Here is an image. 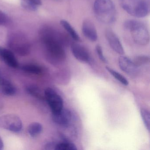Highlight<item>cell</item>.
Wrapping results in <instances>:
<instances>
[{"instance_id":"obj_25","label":"cell","mask_w":150,"mask_h":150,"mask_svg":"<svg viewBox=\"0 0 150 150\" xmlns=\"http://www.w3.org/2000/svg\"><path fill=\"white\" fill-rule=\"evenodd\" d=\"M7 18L6 14L0 10V25H3L6 22Z\"/></svg>"},{"instance_id":"obj_3","label":"cell","mask_w":150,"mask_h":150,"mask_svg":"<svg viewBox=\"0 0 150 150\" xmlns=\"http://www.w3.org/2000/svg\"><path fill=\"white\" fill-rule=\"evenodd\" d=\"M124 27L130 32L135 43L142 46L149 44L150 35L144 23L137 20H129L125 22Z\"/></svg>"},{"instance_id":"obj_10","label":"cell","mask_w":150,"mask_h":150,"mask_svg":"<svg viewBox=\"0 0 150 150\" xmlns=\"http://www.w3.org/2000/svg\"><path fill=\"white\" fill-rule=\"evenodd\" d=\"M72 114L68 109L63 108L60 112L57 114H52L53 122L57 124L64 127H67L71 123Z\"/></svg>"},{"instance_id":"obj_17","label":"cell","mask_w":150,"mask_h":150,"mask_svg":"<svg viewBox=\"0 0 150 150\" xmlns=\"http://www.w3.org/2000/svg\"><path fill=\"white\" fill-rule=\"evenodd\" d=\"M21 69L25 72L32 74H39L42 72L40 67L35 64H26L22 67Z\"/></svg>"},{"instance_id":"obj_20","label":"cell","mask_w":150,"mask_h":150,"mask_svg":"<svg viewBox=\"0 0 150 150\" xmlns=\"http://www.w3.org/2000/svg\"><path fill=\"white\" fill-rule=\"evenodd\" d=\"M140 115L145 126L149 132L150 130V112L146 109L141 108L140 109Z\"/></svg>"},{"instance_id":"obj_16","label":"cell","mask_w":150,"mask_h":150,"mask_svg":"<svg viewBox=\"0 0 150 150\" xmlns=\"http://www.w3.org/2000/svg\"><path fill=\"white\" fill-rule=\"evenodd\" d=\"M28 130L31 137H35L42 132V126L40 123L33 122L29 125Z\"/></svg>"},{"instance_id":"obj_18","label":"cell","mask_w":150,"mask_h":150,"mask_svg":"<svg viewBox=\"0 0 150 150\" xmlns=\"http://www.w3.org/2000/svg\"><path fill=\"white\" fill-rule=\"evenodd\" d=\"M76 145L73 143L64 140L59 143H56L55 150H76Z\"/></svg>"},{"instance_id":"obj_4","label":"cell","mask_w":150,"mask_h":150,"mask_svg":"<svg viewBox=\"0 0 150 150\" xmlns=\"http://www.w3.org/2000/svg\"><path fill=\"white\" fill-rule=\"evenodd\" d=\"M122 8L130 15L143 18L149 14L150 0H119Z\"/></svg>"},{"instance_id":"obj_26","label":"cell","mask_w":150,"mask_h":150,"mask_svg":"<svg viewBox=\"0 0 150 150\" xmlns=\"http://www.w3.org/2000/svg\"><path fill=\"white\" fill-rule=\"evenodd\" d=\"M56 143L53 142H50L47 143L45 145V149L46 150H55Z\"/></svg>"},{"instance_id":"obj_6","label":"cell","mask_w":150,"mask_h":150,"mask_svg":"<svg viewBox=\"0 0 150 150\" xmlns=\"http://www.w3.org/2000/svg\"><path fill=\"white\" fill-rule=\"evenodd\" d=\"M0 127L18 132L22 129V122L18 116L14 114H6L0 116Z\"/></svg>"},{"instance_id":"obj_30","label":"cell","mask_w":150,"mask_h":150,"mask_svg":"<svg viewBox=\"0 0 150 150\" xmlns=\"http://www.w3.org/2000/svg\"><path fill=\"white\" fill-rule=\"evenodd\" d=\"M2 79H3V78L1 77V74H0V82H1V80H2Z\"/></svg>"},{"instance_id":"obj_2","label":"cell","mask_w":150,"mask_h":150,"mask_svg":"<svg viewBox=\"0 0 150 150\" xmlns=\"http://www.w3.org/2000/svg\"><path fill=\"white\" fill-rule=\"evenodd\" d=\"M93 10L96 17L103 23L110 24L116 19V10L112 0H95Z\"/></svg>"},{"instance_id":"obj_9","label":"cell","mask_w":150,"mask_h":150,"mask_svg":"<svg viewBox=\"0 0 150 150\" xmlns=\"http://www.w3.org/2000/svg\"><path fill=\"white\" fill-rule=\"evenodd\" d=\"M105 36L111 49L120 55H124V50L118 37L111 30L108 29L105 32Z\"/></svg>"},{"instance_id":"obj_21","label":"cell","mask_w":150,"mask_h":150,"mask_svg":"<svg viewBox=\"0 0 150 150\" xmlns=\"http://www.w3.org/2000/svg\"><path fill=\"white\" fill-rule=\"evenodd\" d=\"M133 62L137 67H139L149 63L150 57L144 55L137 56L134 58Z\"/></svg>"},{"instance_id":"obj_22","label":"cell","mask_w":150,"mask_h":150,"mask_svg":"<svg viewBox=\"0 0 150 150\" xmlns=\"http://www.w3.org/2000/svg\"><path fill=\"white\" fill-rule=\"evenodd\" d=\"M27 92L29 94L31 95L32 96H34L35 98H38V99H44L42 93H41V91L40 89L37 87L35 86H28L26 88Z\"/></svg>"},{"instance_id":"obj_23","label":"cell","mask_w":150,"mask_h":150,"mask_svg":"<svg viewBox=\"0 0 150 150\" xmlns=\"http://www.w3.org/2000/svg\"><path fill=\"white\" fill-rule=\"evenodd\" d=\"M21 5L24 9L28 11H36L38 10V6L28 0H22Z\"/></svg>"},{"instance_id":"obj_19","label":"cell","mask_w":150,"mask_h":150,"mask_svg":"<svg viewBox=\"0 0 150 150\" xmlns=\"http://www.w3.org/2000/svg\"><path fill=\"white\" fill-rule=\"evenodd\" d=\"M106 69L109 72V73L113 76V77L116 79L120 83L125 86L128 85L129 82L126 79V78H125L122 74L108 67H106Z\"/></svg>"},{"instance_id":"obj_5","label":"cell","mask_w":150,"mask_h":150,"mask_svg":"<svg viewBox=\"0 0 150 150\" xmlns=\"http://www.w3.org/2000/svg\"><path fill=\"white\" fill-rule=\"evenodd\" d=\"M7 44L12 52L21 56H28L31 51L29 40L21 32L11 34L8 39Z\"/></svg>"},{"instance_id":"obj_1","label":"cell","mask_w":150,"mask_h":150,"mask_svg":"<svg viewBox=\"0 0 150 150\" xmlns=\"http://www.w3.org/2000/svg\"><path fill=\"white\" fill-rule=\"evenodd\" d=\"M45 54L52 61H63L66 57L64 45L67 41L66 36L50 28H44L40 33Z\"/></svg>"},{"instance_id":"obj_13","label":"cell","mask_w":150,"mask_h":150,"mask_svg":"<svg viewBox=\"0 0 150 150\" xmlns=\"http://www.w3.org/2000/svg\"><path fill=\"white\" fill-rule=\"evenodd\" d=\"M82 31L83 35L87 38L94 42L98 38L97 30L94 24L89 20H86L82 23Z\"/></svg>"},{"instance_id":"obj_12","label":"cell","mask_w":150,"mask_h":150,"mask_svg":"<svg viewBox=\"0 0 150 150\" xmlns=\"http://www.w3.org/2000/svg\"><path fill=\"white\" fill-rule=\"evenodd\" d=\"M0 57L10 67L16 68L19 67V63L13 52L1 46H0Z\"/></svg>"},{"instance_id":"obj_29","label":"cell","mask_w":150,"mask_h":150,"mask_svg":"<svg viewBox=\"0 0 150 150\" xmlns=\"http://www.w3.org/2000/svg\"><path fill=\"white\" fill-rule=\"evenodd\" d=\"M53 1H57V2H62V1H64L65 0H52Z\"/></svg>"},{"instance_id":"obj_7","label":"cell","mask_w":150,"mask_h":150,"mask_svg":"<svg viewBox=\"0 0 150 150\" xmlns=\"http://www.w3.org/2000/svg\"><path fill=\"white\" fill-rule=\"evenodd\" d=\"M45 98L47 101L52 114H57L64 108V101L61 96L50 88L45 91Z\"/></svg>"},{"instance_id":"obj_27","label":"cell","mask_w":150,"mask_h":150,"mask_svg":"<svg viewBox=\"0 0 150 150\" xmlns=\"http://www.w3.org/2000/svg\"><path fill=\"white\" fill-rule=\"evenodd\" d=\"M28 1L37 6H41L42 4V0H28Z\"/></svg>"},{"instance_id":"obj_8","label":"cell","mask_w":150,"mask_h":150,"mask_svg":"<svg viewBox=\"0 0 150 150\" xmlns=\"http://www.w3.org/2000/svg\"><path fill=\"white\" fill-rule=\"evenodd\" d=\"M71 50L74 57L82 63H88L90 60L88 50L86 47L78 43H72L71 45Z\"/></svg>"},{"instance_id":"obj_24","label":"cell","mask_w":150,"mask_h":150,"mask_svg":"<svg viewBox=\"0 0 150 150\" xmlns=\"http://www.w3.org/2000/svg\"><path fill=\"white\" fill-rule=\"evenodd\" d=\"M96 53L98 55L100 60L102 61L103 63H107L108 62H107V59L104 57L102 49L100 45H96Z\"/></svg>"},{"instance_id":"obj_11","label":"cell","mask_w":150,"mask_h":150,"mask_svg":"<svg viewBox=\"0 0 150 150\" xmlns=\"http://www.w3.org/2000/svg\"><path fill=\"white\" fill-rule=\"evenodd\" d=\"M119 67L121 70L129 75H135L137 72V68L133 61L125 56L120 57L118 60Z\"/></svg>"},{"instance_id":"obj_28","label":"cell","mask_w":150,"mask_h":150,"mask_svg":"<svg viewBox=\"0 0 150 150\" xmlns=\"http://www.w3.org/2000/svg\"><path fill=\"white\" fill-rule=\"evenodd\" d=\"M3 147H4V144H3V140L1 137H0V150H2Z\"/></svg>"},{"instance_id":"obj_15","label":"cell","mask_w":150,"mask_h":150,"mask_svg":"<svg viewBox=\"0 0 150 150\" xmlns=\"http://www.w3.org/2000/svg\"><path fill=\"white\" fill-rule=\"evenodd\" d=\"M61 26L64 28V29L67 31V33L69 34L71 38L76 42H80L81 38L79 36L76 30L72 27L71 25L67 21L65 20H61L60 21Z\"/></svg>"},{"instance_id":"obj_14","label":"cell","mask_w":150,"mask_h":150,"mask_svg":"<svg viewBox=\"0 0 150 150\" xmlns=\"http://www.w3.org/2000/svg\"><path fill=\"white\" fill-rule=\"evenodd\" d=\"M0 86L3 94L7 96H13L16 93V88L9 81L2 79L0 82Z\"/></svg>"}]
</instances>
